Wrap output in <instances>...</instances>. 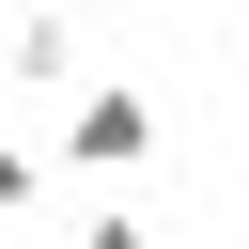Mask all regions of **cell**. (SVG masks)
Returning a JSON list of instances; mask_svg holds the SVG:
<instances>
[{"label": "cell", "instance_id": "1", "mask_svg": "<svg viewBox=\"0 0 249 249\" xmlns=\"http://www.w3.org/2000/svg\"><path fill=\"white\" fill-rule=\"evenodd\" d=\"M140 156H156V93H140V78H78V93H62V171L124 187Z\"/></svg>", "mask_w": 249, "mask_h": 249}, {"label": "cell", "instance_id": "2", "mask_svg": "<svg viewBox=\"0 0 249 249\" xmlns=\"http://www.w3.org/2000/svg\"><path fill=\"white\" fill-rule=\"evenodd\" d=\"M0 62H16V93H78V78H93V16H78V0H31V16L0 31Z\"/></svg>", "mask_w": 249, "mask_h": 249}, {"label": "cell", "instance_id": "3", "mask_svg": "<svg viewBox=\"0 0 249 249\" xmlns=\"http://www.w3.org/2000/svg\"><path fill=\"white\" fill-rule=\"evenodd\" d=\"M47 187H62V140H0V218H31Z\"/></svg>", "mask_w": 249, "mask_h": 249}, {"label": "cell", "instance_id": "4", "mask_svg": "<svg viewBox=\"0 0 249 249\" xmlns=\"http://www.w3.org/2000/svg\"><path fill=\"white\" fill-rule=\"evenodd\" d=\"M78 249H156V218H124V202H109V218H78Z\"/></svg>", "mask_w": 249, "mask_h": 249}, {"label": "cell", "instance_id": "5", "mask_svg": "<svg viewBox=\"0 0 249 249\" xmlns=\"http://www.w3.org/2000/svg\"><path fill=\"white\" fill-rule=\"evenodd\" d=\"M78 16H124V0H78Z\"/></svg>", "mask_w": 249, "mask_h": 249}]
</instances>
